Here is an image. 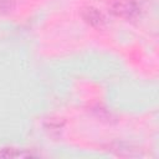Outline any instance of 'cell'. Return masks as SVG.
Listing matches in <instances>:
<instances>
[{
    "label": "cell",
    "mask_w": 159,
    "mask_h": 159,
    "mask_svg": "<svg viewBox=\"0 0 159 159\" xmlns=\"http://www.w3.org/2000/svg\"><path fill=\"white\" fill-rule=\"evenodd\" d=\"M82 19L93 27H102L106 22L104 15L94 6H84L81 10Z\"/></svg>",
    "instance_id": "2"
},
{
    "label": "cell",
    "mask_w": 159,
    "mask_h": 159,
    "mask_svg": "<svg viewBox=\"0 0 159 159\" xmlns=\"http://www.w3.org/2000/svg\"><path fill=\"white\" fill-rule=\"evenodd\" d=\"M21 158V157H31L30 153L19 152L16 149H0V158Z\"/></svg>",
    "instance_id": "3"
},
{
    "label": "cell",
    "mask_w": 159,
    "mask_h": 159,
    "mask_svg": "<svg viewBox=\"0 0 159 159\" xmlns=\"http://www.w3.org/2000/svg\"><path fill=\"white\" fill-rule=\"evenodd\" d=\"M109 11L122 19H134L139 15V5L137 0H109Z\"/></svg>",
    "instance_id": "1"
},
{
    "label": "cell",
    "mask_w": 159,
    "mask_h": 159,
    "mask_svg": "<svg viewBox=\"0 0 159 159\" xmlns=\"http://www.w3.org/2000/svg\"><path fill=\"white\" fill-rule=\"evenodd\" d=\"M46 128H47L48 130H51V132H53V130L60 132V129L62 128V123H60L58 120H56V119L51 118V119L46 123Z\"/></svg>",
    "instance_id": "5"
},
{
    "label": "cell",
    "mask_w": 159,
    "mask_h": 159,
    "mask_svg": "<svg viewBox=\"0 0 159 159\" xmlns=\"http://www.w3.org/2000/svg\"><path fill=\"white\" fill-rule=\"evenodd\" d=\"M15 9L14 0H0V15H5L11 12Z\"/></svg>",
    "instance_id": "4"
}]
</instances>
